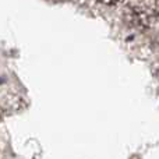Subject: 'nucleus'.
I'll return each mask as SVG.
<instances>
[{"mask_svg": "<svg viewBox=\"0 0 159 159\" xmlns=\"http://www.w3.org/2000/svg\"><path fill=\"white\" fill-rule=\"evenodd\" d=\"M52 2H61V0H52Z\"/></svg>", "mask_w": 159, "mask_h": 159, "instance_id": "f03ea898", "label": "nucleus"}, {"mask_svg": "<svg viewBox=\"0 0 159 159\" xmlns=\"http://www.w3.org/2000/svg\"><path fill=\"white\" fill-rule=\"evenodd\" d=\"M98 3H102V4H105V6H115V4H117L120 0H96Z\"/></svg>", "mask_w": 159, "mask_h": 159, "instance_id": "f257e3e1", "label": "nucleus"}]
</instances>
